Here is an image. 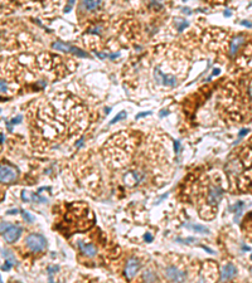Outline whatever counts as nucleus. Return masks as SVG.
Returning <instances> with one entry per match:
<instances>
[{
  "label": "nucleus",
  "mask_w": 252,
  "mask_h": 283,
  "mask_svg": "<svg viewBox=\"0 0 252 283\" xmlns=\"http://www.w3.org/2000/svg\"><path fill=\"white\" fill-rule=\"evenodd\" d=\"M19 177V170L9 162L0 164V182L13 184Z\"/></svg>",
  "instance_id": "f257e3e1"
},
{
  "label": "nucleus",
  "mask_w": 252,
  "mask_h": 283,
  "mask_svg": "<svg viewBox=\"0 0 252 283\" xmlns=\"http://www.w3.org/2000/svg\"><path fill=\"white\" fill-rule=\"evenodd\" d=\"M100 4H101L100 2H83V3H82V5H83L86 9H88V10L96 9V8H97Z\"/></svg>",
  "instance_id": "4468645a"
},
{
  "label": "nucleus",
  "mask_w": 252,
  "mask_h": 283,
  "mask_svg": "<svg viewBox=\"0 0 252 283\" xmlns=\"http://www.w3.org/2000/svg\"><path fill=\"white\" fill-rule=\"evenodd\" d=\"M4 142V135L3 133H0V144Z\"/></svg>",
  "instance_id": "c85d7f7f"
},
{
  "label": "nucleus",
  "mask_w": 252,
  "mask_h": 283,
  "mask_svg": "<svg viewBox=\"0 0 252 283\" xmlns=\"http://www.w3.org/2000/svg\"><path fill=\"white\" fill-rule=\"evenodd\" d=\"M154 77H155V81H156L158 83H162V84H164V86H170V87L176 86V78L173 77V76H167V74H164L163 72H160L159 68L155 69Z\"/></svg>",
  "instance_id": "39448f33"
},
{
  "label": "nucleus",
  "mask_w": 252,
  "mask_h": 283,
  "mask_svg": "<svg viewBox=\"0 0 252 283\" xmlns=\"http://www.w3.org/2000/svg\"><path fill=\"white\" fill-rule=\"evenodd\" d=\"M21 234V228L19 225H10L5 231H4V239L8 243H14L15 240L19 239Z\"/></svg>",
  "instance_id": "0eeeda50"
},
{
  "label": "nucleus",
  "mask_w": 252,
  "mask_h": 283,
  "mask_svg": "<svg viewBox=\"0 0 252 283\" xmlns=\"http://www.w3.org/2000/svg\"><path fill=\"white\" fill-rule=\"evenodd\" d=\"M11 267H13V266H11L10 263H8V262H7V264H5V266H3V267H2V269H3V271H9Z\"/></svg>",
  "instance_id": "393cba45"
},
{
  "label": "nucleus",
  "mask_w": 252,
  "mask_h": 283,
  "mask_svg": "<svg viewBox=\"0 0 252 283\" xmlns=\"http://www.w3.org/2000/svg\"><path fill=\"white\" fill-rule=\"evenodd\" d=\"M16 213H18V210H16V209H13V210H8V213H7V214L13 215V214H16Z\"/></svg>",
  "instance_id": "a878e982"
},
{
  "label": "nucleus",
  "mask_w": 252,
  "mask_h": 283,
  "mask_svg": "<svg viewBox=\"0 0 252 283\" xmlns=\"http://www.w3.org/2000/svg\"><path fill=\"white\" fill-rule=\"evenodd\" d=\"M169 113V111H167V110H163L162 112H160V117H164V116H167Z\"/></svg>",
  "instance_id": "cd10ccee"
},
{
  "label": "nucleus",
  "mask_w": 252,
  "mask_h": 283,
  "mask_svg": "<svg viewBox=\"0 0 252 283\" xmlns=\"http://www.w3.org/2000/svg\"><path fill=\"white\" fill-rule=\"evenodd\" d=\"M236 274H237V268L232 263H227L226 266H223L221 271V279L222 281L232 279L233 277H236Z\"/></svg>",
  "instance_id": "6e6552de"
},
{
  "label": "nucleus",
  "mask_w": 252,
  "mask_h": 283,
  "mask_svg": "<svg viewBox=\"0 0 252 283\" xmlns=\"http://www.w3.org/2000/svg\"><path fill=\"white\" fill-rule=\"evenodd\" d=\"M247 132H248V130H247V128H243V130H241V132H240V137L245 136V135H246Z\"/></svg>",
  "instance_id": "bb28decb"
},
{
  "label": "nucleus",
  "mask_w": 252,
  "mask_h": 283,
  "mask_svg": "<svg viewBox=\"0 0 252 283\" xmlns=\"http://www.w3.org/2000/svg\"><path fill=\"white\" fill-rule=\"evenodd\" d=\"M78 247H80L81 252H82L85 255L89 257V258H92V257H95V255L97 254V249H96V247H95L94 244H91V243L78 242Z\"/></svg>",
  "instance_id": "9d476101"
},
{
  "label": "nucleus",
  "mask_w": 252,
  "mask_h": 283,
  "mask_svg": "<svg viewBox=\"0 0 252 283\" xmlns=\"http://www.w3.org/2000/svg\"><path fill=\"white\" fill-rule=\"evenodd\" d=\"M188 27V21L183 20V19H178L176 20V28H178V32H183V29Z\"/></svg>",
  "instance_id": "f3484780"
},
{
  "label": "nucleus",
  "mask_w": 252,
  "mask_h": 283,
  "mask_svg": "<svg viewBox=\"0 0 252 283\" xmlns=\"http://www.w3.org/2000/svg\"><path fill=\"white\" fill-rule=\"evenodd\" d=\"M219 73V69H214V72H213V74H218Z\"/></svg>",
  "instance_id": "2f4dec72"
},
{
  "label": "nucleus",
  "mask_w": 252,
  "mask_h": 283,
  "mask_svg": "<svg viewBox=\"0 0 252 283\" xmlns=\"http://www.w3.org/2000/svg\"><path fill=\"white\" fill-rule=\"evenodd\" d=\"M2 253H3V255H4V258L7 259V262H8V263H10L11 266H14V264L16 263L15 255L13 254V252H11V250H9V249H2Z\"/></svg>",
  "instance_id": "9b49d317"
},
{
  "label": "nucleus",
  "mask_w": 252,
  "mask_h": 283,
  "mask_svg": "<svg viewBox=\"0 0 252 283\" xmlns=\"http://www.w3.org/2000/svg\"><path fill=\"white\" fill-rule=\"evenodd\" d=\"M174 149H175L176 154L180 151V142H179V141H175V142H174Z\"/></svg>",
  "instance_id": "5701e85b"
},
{
  "label": "nucleus",
  "mask_w": 252,
  "mask_h": 283,
  "mask_svg": "<svg viewBox=\"0 0 252 283\" xmlns=\"http://www.w3.org/2000/svg\"><path fill=\"white\" fill-rule=\"evenodd\" d=\"M251 258H252V257H251Z\"/></svg>",
  "instance_id": "f704fd0d"
},
{
  "label": "nucleus",
  "mask_w": 252,
  "mask_h": 283,
  "mask_svg": "<svg viewBox=\"0 0 252 283\" xmlns=\"http://www.w3.org/2000/svg\"><path fill=\"white\" fill-rule=\"evenodd\" d=\"M165 276L167 278H169L175 283H183L187 278V274L184 272H181L180 269H178L176 267H168L165 271Z\"/></svg>",
  "instance_id": "20e7f679"
},
{
  "label": "nucleus",
  "mask_w": 252,
  "mask_h": 283,
  "mask_svg": "<svg viewBox=\"0 0 252 283\" xmlns=\"http://www.w3.org/2000/svg\"><path fill=\"white\" fill-rule=\"evenodd\" d=\"M125 117H126V112H120L116 117H113V119L111 120V122H110V125H113V124H116L117 121H120V120H122V119H125Z\"/></svg>",
  "instance_id": "a211bd4d"
},
{
  "label": "nucleus",
  "mask_w": 252,
  "mask_h": 283,
  "mask_svg": "<svg viewBox=\"0 0 252 283\" xmlns=\"http://www.w3.org/2000/svg\"><path fill=\"white\" fill-rule=\"evenodd\" d=\"M224 15H226V16H231V11H230V10H227V11L224 13Z\"/></svg>",
  "instance_id": "c756f323"
},
{
  "label": "nucleus",
  "mask_w": 252,
  "mask_h": 283,
  "mask_svg": "<svg viewBox=\"0 0 252 283\" xmlns=\"http://www.w3.org/2000/svg\"><path fill=\"white\" fill-rule=\"evenodd\" d=\"M242 40H243V39H242L241 37H238V38L233 39L232 45H231V54H235V53H236V51H237V48H238V45L241 44V42H242Z\"/></svg>",
  "instance_id": "2eb2a0df"
},
{
  "label": "nucleus",
  "mask_w": 252,
  "mask_h": 283,
  "mask_svg": "<svg viewBox=\"0 0 252 283\" xmlns=\"http://www.w3.org/2000/svg\"><path fill=\"white\" fill-rule=\"evenodd\" d=\"M0 92H7V83L4 81H0Z\"/></svg>",
  "instance_id": "412c9836"
},
{
  "label": "nucleus",
  "mask_w": 252,
  "mask_h": 283,
  "mask_svg": "<svg viewBox=\"0 0 252 283\" xmlns=\"http://www.w3.org/2000/svg\"><path fill=\"white\" fill-rule=\"evenodd\" d=\"M144 239H145L146 243H150V242H153V235H151L150 233H146V234L144 235Z\"/></svg>",
  "instance_id": "aec40b11"
},
{
  "label": "nucleus",
  "mask_w": 252,
  "mask_h": 283,
  "mask_svg": "<svg viewBox=\"0 0 252 283\" xmlns=\"http://www.w3.org/2000/svg\"><path fill=\"white\" fill-rule=\"evenodd\" d=\"M140 269V262L139 259L136 258H130L127 263H126V267H125V277L127 279H131L135 277V274L137 273V271Z\"/></svg>",
  "instance_id": "423d86ee"
},
{
  "label": "nucleus",
  "mask_w": 252,
  "mask_h": 283,
  "mask_svg": "<svg viewBox=\"0 0 252 283\" xmlns=\"http://www.w3.org/2000/svg\"><path fill=\"white\" fill-rule=\"evenodd\" d=\"M241 24H242V25H245V27L252 28V23H250V21H246V20H243V21H241Z\"/></svg>",
  "instance_id": "b1692460"
},
{
  "label": "nucleus",
  "mask_w": 252,
  "mask_h": 283,
  "mask_svg": "<svg viewBox=\"0 0 252 283\" xmlns=\"http://www.w3.org/2000/svg\"><path fill=\"white\" fill-rule=\"evenodd\" d=\"M183 10H184V13H187V14H190V10H189V9H186V8H184Z\"/></svg>",
  "instance_id": "7c9ffc66"
},
{
  "label": "nucleus",
  "mask_w": 252,
  "mask_h": 283,
  "mask_svg": "<svg viewBox=\"0 0 252 283\" xmlns=\"http://www.w3.org/2000/svg\"><path fill=\"white\" fill-rule=\"evenodd\" d=\"M143 278H144V281H145L146 283H156V281H158L156 274L153 273L151 271H145V272L143 273Z\"/></svg>",
  "instance_id": "f8f14e48"
},
{
  "label": "nucleus",
  "mask_w": 252,
  "mask_h": 283,
  "mask_svg": "<svg viewBox=\"0 0 252 283\" xmlns=\"http://www.w3.org/2000/svg\"><path fill=\"white\" fill-rule=\"evenodd\" d=\"M187 227H188V228H190V229H193V230H195V231H198V233H203V234L209 233V229H208V228H205V227H203V225L190 224V225H187Z\"/></svg>",
  "instance_id": "ddd939ff"
},
{
  "label": "nucleus",
  "mask_w": 252,
  "mask_h": 283,
  "mask_svg": "<svg viewBox=\"0 0 252 283\" xmlns=\"http://www.w3.org/2000/svg\"><path fill=\"white\" fill-rule=\"evenodd\" d=\"M222 196H223V190H222V189L218 187V186H213V187H211V190L208 193V201L212 205H216V204H218L221 201Z\"/></svg>",
  "instance_id": "1a4fd4ad"
},
{
  "label": "nucleus",
  "mask_w": 252,
  "mask_h": 283,
  "mask_svg": "<svg viewBox=\"0 0 252 283\" xmlns=\"http://www.w3.org/2000/svg\"><path fill=\"white\" fill-rule=\"evenodd\" d=\"M20 121H21V116H20V115H18L16 117H14V119H13L10 122H8V130H9V131H11V125L19 124Z\"/></svg>",
  "instance_id": "6ab92c4d"
},
{
  "label": "nucleus",
  "mask_w": 252,
  "mask_h": 283,
  "mask_svg": "<svg viewBox=\"0 0 252 283\" xmlns=\"http://www.w3.org/2000/svg\"><path fill=\"white\" fill-rule=\"evenodd\" d=\"M251 273H252V268H251Z\"/></svg>",
  "instance_id": "72a5a7b5"
},
{
  "label": "nucleus",
  "mask_w": 252,
  "mask_h": 283,
  "mask_svg": "<svg viewBox=\"0 0 252 283\" xmlns=\"http://www.w3.org/2000/svg\"><path fill=\"white\" fill-rule=\"evenodd\" d=\"M20 213H21L23 218H24V220H25L27 223H33V222H34V217L30 215L29 211H27V210H20Z\"/></svg>",
  "instance_id": "dca6fc26"
},
{
  "label": "nucleus",
  "mask_w": 252,
  "mask_h": 283,
  "mask_svg": "<svg viewBox=\"0 0 252 283\" xmlns=\"http://www.w3.org/2000/svg\"><path fill=\"white\" fill-rule=\"evenodd\" d=\"M0 283H3V282H2V278H0Z\"/></svg>",
  "instance_id": "473e14b6"
},
{
  "label": "nucleus",
  "mask_w": 252,
  "mask_h": 283,
  "mask_svg": "<svg viewBox=\"0 0 252 283\" xmlns=\"http://www.w3.org/2000/svg\"><path fill=\"white\" fill-rule=\"evenodd\" d=\"M53 49L56 51H61V52H72L75 54H77L78 57H88L87 53H85L82 49L77 48V47H73L71 44H67V43H63V42H56L53 43Z\"/></svg>",
  "instance_id": "7ed1b4c3"
},
{
  "label": "nucleus",
  "mask_w": 252,
  "mask_h": 283,
  "mask_svg": "<svg viewBox=\"0 0 252 283\" xmlns=\"http://www.w3.org/2000/svg\"><path fill=\"white\" fill-rule=\"evenodd\" d=\"M25 244L27 247L32 250V252H42L45 245H47V240H45V238L43 237L42 234H29L27 239H25Z\"/></svg>",
  "instance_id": "f03ea898"
},
{
  "label": "nucleus",
  "mask_w": 252,
  "mask_h": 283,
  "mask_svg": "<svg viewBox=\"0 0 252 283\" xmlns=\"http://www.w3.org/2000/svg\"><path fill=\"white\" fill-rule=\"evenodd\" d=\"M151 112L150 111H148V112H143V113H139L136 116V120H139V119H141V117H144V116H149Z\"/></svg>",
  "instance_id": "4be33fe9"
}]
</instances>
